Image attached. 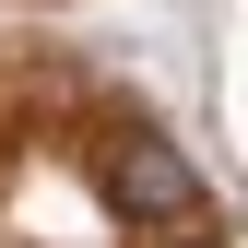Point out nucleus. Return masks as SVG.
<instances>
[{
    "instance_id": "2",
    "label": "nucleus",
    "mask_w": 248,
    "mask_h": 248,
    "mask_svg": "<svg viewBox=\"0 0 248 248\" xmlns=\"http://www.w3.org/2000/svg\"><path fill=\"white\" fill-rule=\"evenodd\" d=\"M166 248H213V236H166Z\"/></svg>"
},
{
    "instance_id": "1",
    "label": "nucleus",
    "mask_w": 248,
    "mask_h": 248,
    "mask_svg": "<svg viewBox=\"0 0 248 248\" xmlns=\"http://www.w3.org/2000/svg\"><path fill=\"white\" fill-rule=\"evenodd\" d=\"M107 213H118V225H142V236L201 225V166H189V142H166V130L107 142Z\"/></svg>"
}]
</instances>
